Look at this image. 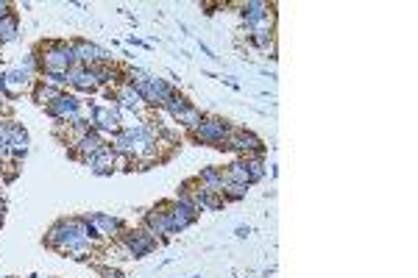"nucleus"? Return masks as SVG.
Masks as SVG:
<instances>
[{
  "instance_id": "nucleus-1",
  "label": "nucleus",
  "mask_w": 418,
  "mask_h": 278,
  "mask_svg": "<svg viewBox=\"0 0 418 278\" xmlns=\"http://www.w3.org/2000/svg\"><path fill=\"white\" fill-rule=\"evenodd\" d=\"M98 242H100L98 234L87 225L84 217L56 220L45 234V247H51L56 253H70L75 262H87V253H93Z\"/></svg>"
},
{
  "instance_id": "nucleus-2",
  "label": "nucleus",
  "mask_w": 418,
  "mask_h": 278,
  "mask_svg": "<svg viewBox=\"0 0 418 278\" xmlns=\"http://www.w3.org/2000/svg\"><path fill=\"white\" fill-rule=\"evenodd\" d=\"M70 67H78V56L73 42L65 39H48L39 48V73H67Z\"/></svg>"
},
{
  "instance_id": "nucleus-3",
  "label": "nucleus",
  "mask_w": 418,
  "mask_h": 278,
  "mask_svg": "<svg viewBox=\"0 0 418 278\" xmlns=\"http://www.w3.org/2000/svg\"><path fill=\"white\" fill-rule=\"evenodd\" d=\"M276 6L265 0H246L240 3V17L246 26V39L251 33H276Z\"/></svg>"
},
{
  "instance_id": "nucleus-4",
  "label": "nucleus",
  "mask_w": 418,
  "mask_h": 278,
  "mask_svg": "<svg viewBox=\"0 0 418 278\" xmlns=\"http://www.w3.org/2000/svg\"><path fill=\"white\" fill-rule=\"evenodd\" d=\"M231 131H234V125L229 123V120L218 117V114H204L201 125L190 131V137H193L195 142H201V145H209V148H224Z\"/></svg>"
},
{
  "instance_id": "nucleus-5",
  "label": "nucleus",
  "mask_w": 418,
  "mask_h": 278,
  "mask_svg": "<svg viewBox=\"0 0 418 278\" xmlns=\"http://www.w3.org/2000/svg\"><path fill=\"white\" fill-rule=\"evenodd\" d=\"M84 114H87V120L93 125V131H98L103 139H109L112 134H117V131L123 128V114H120V109H117L115 103H109V106L90 103V106L84 109Z\"/></svg>"
},
{
  "instance_id": "nucleus-6",
  "label": "nucleus",
  "mask_w": 418,
  "mask_h": 278,
  "mask_svg": "<svg viewBox=\"0 0 418 278\" xmlns=\"http://www.w3.org/2000/svg\"><path fill=\"white\" fill-rule=\"evenodd\" d=\"M117 242L123 245L129 259H145V256H151V253L157 250V245H160V240H157L151 231H145L142 225H137V228H123L120 237H117Z\"/></svg>"
},
{
  "instance_id": "nucleus-7",
  "label": "nucleus",
  "mask_w": 418,
  "mask_h": 278,
  "mask_svg": "<svg viewBox=\"0 0 418 278\" xmlns=\"http://www.w3.org/2000/svg\"><path fill=\"white\" fill-rule=\"evenodd\" d=\"M134 90L140 92V97L145 100V106H151V109H162V106H164V100L176 92V87H173V84H167L164 78H160V75H151V73H145L140 81H134Z\"/></svg>"
},
{
  "instance_id": "nucleus-8",
  "label": "nucleus",
  "mask_w": 418,
  "mask_h": 278,
  "mask_svg": "<svg viewBox=\"0 0 418 278\" xmlns=\"http://www.w3.org/2000/svg\"><path fill=\"white\" fill-rule=\"evenodd\" d=\"M224 148L226 151L240 154V159H249V156L265 159V154H268V145L259 139L254 131H246V128H234V131L229 134V139H226Z\"/></svg>"
},
{
  "instance_id": "nucleus-9",
  "label": "nucleus",
  "mask_w": 418,
  "mask_h": 278,
  "mask_svg": "<svg viewBox=\"0 0 418 278\" xmlns=\"http://www.w3.org/2000/svg\"><path fill=\"white\" fill-rule=\"evenodd\" d=\"M87 220V225L98 234V240H117L120 231L126 228V223L117 215H109V212H93V215H81Z\"/></svg>"
},
{
  "instance_id": "nucleus-10",
  "label": "nucleus",
  "mask_w": 418,
  "mask_h": 278,
  "mask_svg": "<svg viewBox=\"0 0 418 278\" xmlns=\"http://www.w3.org/2000/svg\"><path fill=\"white\" fill-rule=\"evenodd\" d=\"M73 48H75V56L81 67H98V64H115V56L100 48L95 42H87V39H73Z\"/></svg>"
},
{
  "instance_id": "nucleus-11",
  "label": "nucleus",
  "mask_w": 418,
  "mask_h": 278,
  "mask_svg": "<svg viewBox=\"0 0 418 278\" xmlns=\"http://www.w3.org/2000/svg\"><path fill=\"white\" fill-rule=\"evenodd\" d=\"M31 151V137L17 120H9V161H23Z\"/></svg>"
},
{
  "instance_id": "nucleus-12",
  "label": "nucleus",
  "mask_w": 418,
  "mask_h": 278,
  "mask_svg": "<svg viewBox=\"0 0 418 278\" xmlns=\"http://www.w3.org/2000/svg\"><path fill=\"white\" fill-rule=\"evenodd\" d=\"M115 106L120 112H126V114H137V117L145 112V100L140 97V92L134 90V84H129V81L115 87Z\"/></svg>"
},
{
  "instance_id": "nucleus-13",
  "label": "nucleus",
  "mask_w": 418,
  "mask_h": 278,
  "mask_svg": "<svg viewBox=\"0 0 418 278\" xmlns=\"http://www.w3.org/2000/svg\"><path fill=\"white\" fill-rule=\"evenodd\" d=\"M65 81H67V87H73L75 92H98L100 90V84H98V78H95V70L93 67H70L65 73Z\"/></svg>"
},
{
  "instance_id": "nucleus-14",
  "label": "nucleus",
  "mask_w": 418,
  "mask_h": 278,
  "mask_svg": "<svg viewBox=\"0 0 418 278\" xmlns=\"http://www.w3.org/2000/svg\"><path fill=\"white\" fill-rule=\"evenodd\" d=\"M142 228L145 231H151L157 240L162 242H167L170 237H173V231H170V223H167V215H164V209L160 206H154V209H148L145 215H142Z\"/></svg>"
},
{
  "instance_id": "nucleus-15",
  "label": "nucleus",
  "mask_w": 418,
  "mask_h": 278,
  "mask_svg": "<svg viewBox=\"0 0 418 278\" xmlns=\"http://www.w3.org/2000/svg\"><path fill=\"white\" fill-rule=\"evenodd\" d=\"M3 75H6V95H3V97H9V100H14L23 90L33 87V73H28L23 64L11 67V70L3 73Z\"/></svg>"
},
{
  "instance_id": "nucleus-16",
  "label": "nucleus",
  "mask_w": 418,
  "mask_h": 278,
  "mask_svg": "<svg viewBox=\"0 0 418 278\" xmlns=\"http://www.w3.org/2000/svg\"><path fill=\"white\" fill-rule=\"evenodd\" d=\"M103 145H106V139H103L98 131H90V134H84V137H81V139H78V142L67 151V156H70V159H78L81 164H87V159H90V156H95Z\"/></svg>"
},
{
  "instance_id": "nucleus-17",
  "label": "nucleus",
  "mask_w": 418,
  "mask_h": 278,
  "mask_svg": "<svg viewBox=\"0 0 418 278\" xmlns=\"http://www.w3.org/2000/svg\"><path fill=\"white\" fill-rule=\"evenodd\" d=\"M195 184L201 186V189H207V192L224 195L229 178L224 176V170H221V167H201V170H198V176H195Z\"/></svg>"
},
{
  "instance_id": "nucleus-18",
  "label": "nucleus",
  "mask_w": 418,
  "mask_h": 278,
  "mask_svg": "<svg viewBox=\"0 0 418 278\" xmlns=\"http://www.w3.org/2000/svg\"><path fill=\"white\" fill-rule=\"evenodd\" d=\"M115 164H117V154L109 145H103L95 156L87 159V167H90L93 176H112L115 173Z\"/></svg>"
},
{
  "instance_id": "nucleus-19",
  "label": "nucleus",
  "mask_w": 418,
  "mask_h": 278,
  "mask_svg": "<svg viewBox=\"0 0 418 278\" xmlns=\"http://www.w3.org/2000/svg\"><path fill=\"white\" fill-rule=\"evenodd\" d=\"M224 176L229 178V181H231V184L251 186V176H249V164H246V159H234L231 164H226Z\"/></svg>"
},
{
  "instance_id": "nucleus-20",
  "label": "nucleus",
  "mask_w": 418,
  "mask_h": 278,
  "mask_svg": "<svg viewBox=\"0 0 418 278\" xmlns=\"http://www.w3.org/2000/svg\"><path fill=\"white\" fill-rule=\"evenodd\" d=\"M20 36V23H17V14H9L0 20V48L3 45H11L14 39Z\"/></svg>"
},
{
  "instance_id": "nucleus-21",
  "label": "nucleus",
  "mask_w": 418,
  "mask_h": 278,
  "mask_svg": "<svg viewBox=\"0 0 418 278\" xmlns=\"http://www.w3.org/2000/svg\"><path fill=\"white\" fill-rule=\"evenodd\" d=\"M62 95V90H53V87H48V84H42V81H33V100H36V106H51L56 97Z\"/></svg>"
},
{
  "instance_id": "nucleus-22",
  "label": "nucleus",
  "mask_w": 418,
  "mask_h": 278,
  "mask_svg": "<svg viewBox=\"0 0 418 278\" xmlns=\"http://www.w3.org/2000/svg\"><path fill=\"white\" fill-rule=\"evenodd\" d=\"M187 106H190V100H187L184 95H182V92H173L170 97H167V100H164L162 112H164V114H167L170 120H176V117H179V114H182V112L187 109Z\"/></svg>"
},
{
  "instance_id": "nucleus-23",
  "label": "nucleus",
  "mask_w": 418,
  "mask_h": 278,
  "mask_svg": "<svg viewBox=\"0 0 418 278\" xmlns=\"http://www.w3.org/2000/svg\"><path fill=\"white\" fill-rule=\"evenodd\" d=\"M201 120H204V112H201L198 106H193V103H190V106H187V109H184V112H182V114H179L173 123L182 125V128H187V131H193V128H198V125H201Z\"/></svg>"
},
{
  "instance_id": "nucleus-24",
  "label": "nucleus",
  "mask_w": 418,
  "mask_h": 278,
  "mask_svg": "<svg viewBox=\"0 0 418 278\" xmlns=\"http://www.w3.org/2000/svg\"><path fill=\"white\" fill-rule=\"evenodd\" d=\"M246 164H249V176H251V186L259 184L265 176H268V164H265V159H257V156H249L246 159Z\"/></svg>"
},
{
  "instance_id": "nucleus-25",
  "label": "nucleus",
  "mask_w": 418,
  "mask_h": 278,
  "mask_svg": "<svg viewBox=\"0 0 418 278\" xmlns=\"http://www.w3.org/2000/svg\"><path fill=\"white\" fill-rule=\"evenodd\" d=\"M249 189L251 186H246V184H226V189H224V201L226 203H237V201H246L249 198Z\"/></svg>"
},
{
  "instance_id": "nucleus-26",
  "label": "nucleus",
  "mask_w": 418,
  "mask_h": 278,
  "mask_svg": "<svg viewBox=\"0 0 418 278\" xmlns=\"http://www.w3.org/2000/svg\"><path fill=\"white\" fill-rule=\"evenodd\" d=\"M9 14H14V6H11L9 0H0V20L9 17Z\"/></svg>"
},
{
  "instance_id": "nucleus-27",
  "label": "nucleus",
  "mask_w": 418,
  "mask_h": 278,
  "mask_svg": "<svg viewBox=\"0 0 418 278\" xmlns=\"http://www.w3.org/2000/svg\"><path fill=\"white\" fill-rule=\"evenodd\" d=\"M251 234V228L249 225H237V231H234V237H240V240H246Z\"/></svg>"
},
{
  "instance_id": "nucleus-28",
  "label": "nucleus",
  "mask_w": 418,
  "mask_h": 278,
  "mask_svg": "<svg viewBox=\"0 0 418 278\" xmlns=\"http://www.w3.org/2000/svg\"><path fill=\"white\" fill-rule=\"evenodd\" d=\"M103 278H123V273H117V270H103Z\"/></svg>"
},
{
  "instance_id": "nucleus-29",
  "label": "nucleus",
  "mask_w": 418,
  "mask_h": 278,
  "mask_svg": "<svg viewBox=\"0 0 418 278\" xmlns=\"http://www.w3.org/2000/svg\"><path fill=\"white\" fill-rule=\"evenodd\" d=\"M28 278H42V276H28Z\"/></svg>"
},
{
  "instance_id": "nucleus-30",
  "label": "nucleus",
  "mask_w": 418,
  "mask_h": 278,
  "mask_svg": "<svg viewBox=\"0 0 418 278\" xmlns=\"http://www.w3.org/2000/svg\"><path fill=\"white\" fill-rule=\"evenodd\" d=\"M190 278H201V276H190Z\"/></svg>"
},
{
  "instance_id": "nucleus-31",
  "label": "nucleus",
  "mask_w": 418,
  "mask_h": 278,
  "mask_svg": "<svg viewBox=\"0 0 418 278\" xmlns=\"http://www.w3.org/2000/svg\"><path fill=\"white\" fill-rule=\"evenodd\" d=\"M6 278H14V276H6Z\"/></svg>"
}]
</instances>
